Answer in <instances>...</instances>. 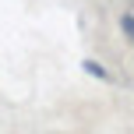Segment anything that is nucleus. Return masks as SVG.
Here are the masks:
<instances>
[{
    "instance_id": "1",
    "label": "nucleus",
    "mask_w": 134,
    "mask_h": 134,
    "mask_svg": "<svg viewBox=\"0 0 134 134\" xmlns=\"http://www.w3.org/2000/svg\"><path fill=\"white\" fill-rule=\"evenodd\" d=\"M85 71L92 74V78H99V81H109V74H106V67H102L99 60H85Z\"/></svg>"
},
{
    "instance_id": "2",
    "label": "nucleus",
    "mask_w": 134,
    "mask_h": 134,
    "mask_svg": "<svg viewBox=\"0 0 134 134\" xmlns=\"http://www.w3.org/2000/svg\"><path fill=\"white\" fill-rule=\"evenodd\" d=\"M120 28H124V35L134 42V14H124V18H120Z\"/></svg>"
}]
</instances>
